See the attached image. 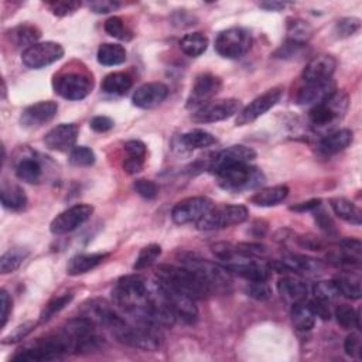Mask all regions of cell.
Instances as JSON below:
<instances>
[{
  "label": "cell",
  "mask_w": 362,
  "mask_h": 362,
  "mask_svg": "<svg viewBox=\"0 0 362 362\" xmlns=\"http://www.w3.org/2000/svg\"><path fill=\"white\" fill-rule=\"evenodd\" d=\"M348 95L342 91H335L324 102L314 105L309 112L310 125L313 131L323 138L335 132L337 125L348 110Z\"/></svg>",
  "instance_id": "6da1fadb"
},
{
  "label": "cell",
  "mask_w": 362,
  "mask_h": 362,
  "mask_svg": "<svg viewBox=\"0 0 362 362\" xmlns=\"http://www.w3.org/2000/svg\"><path fill=\"white\" fill-rule=\"evenodd\" d=\"M68 354H74L72 345L68 337L63 331H58L57 334H51L44 338H37L34 342L25 345L12 356V361L44 362L60 359Z\"/></svg>",
  "instance_id": "7a4b0ae2"
},
{
  "label": "cell",
  "mask_w": 362,
  "mask_h": 362,
  "mask_svg": "<svg viewBox=\"0 0 362 362\" xmlns=\"http://www.w3.org/2000/svg\"><path fill=\"white\" fill-rule=\"evenodd\" d=\"M156 279L162 285L180 292L193 300L207 299L212 293L201 279L184 266L159 265L156 269Z\"/></svg>",
  "instance_id": "3957f363"
},
{
  "label": "cell",
  "mask_w": 362,
  "mask_h": 362,
  "mask_svg": "<svg viewBox=\"0 0 362 362\" xmlns=\"http://www.w3.org/2000/svg\"><path fill=\"white\" fill-rule=\"evenodd\" d=\"M179 262L181 266L191 271L198 279H201L211 292L228 293L232 285L229 272L219 264L211 262L208 259H202L194 254L183 252L179 255Z\"/></svg>",
  "instance_id": "277c9868"
},
{
  "label": "cell",
  "mask_w": 362,
  "mask_h": 362,
  "mask_svg": "<svg viewBox=\"0 0 362 362\" xmlns=\"http://www.w3.org/2000/svg\"><path fill=\"white\" fill-rule=\"evenodd\" d=\"M218 186L229 193H243L259 188L266 181L261 169L250 163L238 164L215 174Z\"/></svg>",
  "instance_id": "5b68a950"
},
{
  "label": "cell",
  "mask_w": 362,
  "mask_h": 362,
  "mask_svg": "<svg viewBox=\"0 0 362 362\" xmlns=\"http://www.w3.org/2000/svg\"><path fill=\"white\" fill-rule=\"evenodd\" d=\"M156 328L157 327L145 323H138L135 325L125 321L122 325H119L112 331V335L119 342L132 348H138L142 351H156L160 348V335Z\"/></svg>",
  "instance_id": "8992f818"
},
{
  "label": "cell",
  "mask_w": 362,
  "mask_h": 362,
  "mask_svg": "<svg viewBox=\"0 0 362 362\" xmlns=\"http://www.w3.org/2000/svg\"><path fill=\"white\" fill-rule=\"evenodd\" d=\"M250 211L244 205H216L212 207L198 222L197 228L201 231L225 229L239 225L248 219Z\"/></svg>",
  "instance_id": "52a82bcc"
},
{
  "label": "cell",
  "mask_w": 362,
  "mask_h": 362,
  "mask_svg": "<svg viewBox=\"0 0 362 362\" xmlns=\"http://www.w3.org/2000/svg\"><path fill=\"white\" fill-rule=\"evenodd\" d=\"M252 46V36L247 29L231 27L221 32L215 39L216 53L228 60L244 57Z\"/></svg>",
  "instance_id": "ba28073f"
},
{
  "label": "cell",
  "mask_w": 362,
  "mask_h": 362,
  "mask_svg": "<svg viewBox=\"0 0 362 362\" xmlns=\"http://www.w3.org/2000/svg\"><path fill=\"white\" fill-rule=\"evenodd\" d=\"M54 91L68 101H81L93 89V79L86 72L68 71L56 75L53 82Z\"/></svg>",
  "instance_id": "9c48e42d"
},
{
  "label": "cell",
  "mask_w": 362,
  "mask_h": 362,
  "mask_svg": "<svg viewBox=\"0 0 362 362\" xmlns=\"http://www.w3.org/2000/svg\"><path fill=\"white\" fill-rule=\"evenodd\" d=\"M236 251V250H235ZM229 273L238 275L248 282L268 280L271 278V268L265 264L257 261L255 258H248L235 252L232 258L221 264Z\"/></svg>",
  "instance_id": "30bf717a"
},
{
  "label": "cell",
  "mask_w": 362,
  "mask_h": 362,
  "mask_svg": "<svg viewBox=\"0 0 362 362\" xmlns=\"http://www.w3.org/2000/svg\"><path fill=\"white\" fill-rule=\"evenodd\" d=\"M81 311L82 316L91 320L96 327L108 328L110 332L127 321L122 314H119L117 310L103 299H93L86 302Z\"/></svg>",
  "instance_id": "8fae6325"
},
{
  "label": "cell",
  "mask_w": 362,
  "mask_h": 362,
  "mask_svg": "<svg viewBox=\"0 0 362 362\" xmlns=\"http://www.w3.org/2000/svg\"><path fill=\"white\" fill-rule=\"evenodd\" d=\"M240 110V101L228 98L211 101L201 108L195 109L191 115V119L195 124H215L221 120L229 119Z\"/></svg>",
  "instance_id": "7c38bea8"
},
{
  "label": "cell",
  "mask_w": 362,
  "mask_h": 362,
  "mask_svg": "<svg viewBox=\"0 0 362 362\" xmlns=\"http://www.w3.org/2000/svg\"><path fill=\"white\" fill-rule=\"evenodd\" d=\"M64 47L54 41L37 43L26 49L22 54V61L27 68L41 70L49 67L64 57Z\"/></svg>",
  "instance_id": "4fadbf2b"
},
{
  "label": "cell",
  "mask_w": 362,
  "mask_h": 362,
  "mask_svg": "<svg viewBox=\"0 0 362 362\" xmlns=\"http://www.w3.org/2000/svg\"><path fill=\"white\" fill-rule=\"evenodd\" d=\"M282 95H283L282 88H272L265 93H262L261 96L255 98L250 105H247L243 110L238 112L236 125L245 127L255 122L257 119H259L262 115H265L279 103V101L282 99Z\"/></svg>",
  "instance_id": "5bb4252c"
},
{
  "label": "cell",
  "mask_w": 362,
  "mask_h": 362,
  "mask_svg": "<svg viewBox=\"0 0 362 362\" xmlns=\"http://www.w3.org/2000/svg\"><path fill=\"white\" fill-rule=\"evenodd\" d=\"M212 207L214 202L207 197H188L173 207L172 218L177 225L197 224Z\"/></svg>",
  "instance_id": "9a60e30c"
},
{
  "label": "cell",
  "mask_w": 362,
  "mask_h": 362,
  "mask_svg": "<svg viewBox=\"0 0 362 362\" xmlns=\"http://www.w3.org/2000/svg\"><path fill=\"white\" fill-rule=\"evenodd\" d=\"M271 271L278 273H296V275H317L323 272L324 265L321 261L297 254L285 255L279 261H273L269 264Z\"/></svg>",
  "instance_id": "2e32d148"
},
{
  "label": "cell",
  "mask_w": 362,
  "mask_h": 362,
  "mask_svg": "<svg viewBox=\"0 0 362 362\" xmlns=\"http://www.w3.org/2000/svg\"><path fill=\"white\" fill-rule=\"evenodd\" d=\"M257 159V152L248 146L244 145H235L229 146L219 153H216L208 166V170L212 174H218L222 170H226L229 167L238 166V164H245L251 163Z\"/></svg>",
  "instance_id": "e0dca14e"
},
{
  "label": "cell",
  "mask_w": 362,
  "mask_h": 362,
  "mask_svg": "<svg viewBox=\"0 0 362 362\" xmlns=\"http://www.w3.org/2000/svg\"><path fill=\"white\" fill-rule=\"evenodd\" d=\"M93 212V207L88 204H75L58 214L50 224V231L54 235H64L75 231L86 222Z\"/></svg>",
  "instance_id": "ac0fdd59"
},
{
  "label": "cell",
  "mask_w": 362,
  "mask_h": 362,
  "mask_svg": "<svg viewBox=\"0 0 362 362\" xmlns=\"http://www.w3.org/2000/svg\"><path fill=\"white\" fill-rule=\"evenodd\" d=\"M221 88H222L221 78H218L209 72L200 74L195 78V82L193 85L187 106L194 110L201 108L202 105L211 102V99L221 91Z\"/></svg>",
  "instance_id": "d6986e66"
},
{
  "label": "cell",
  "mask_w": 362,
  "mask_h": 362,
  "mask_svg": "<svg viewBox=\"0 0 362 362\" xmlns=\"http://www.w3.org/2000/svg\"><path fill=\"white\" fill-rule=\"evenodd\" d=\"M160 286L163 289L164 299H166L169 307L173 310L176 318H180L186 324H194L198 318V310L194 304V300L180 292H176V290L162 285V283H160Z\"/></svg>",
  "instance_id": "ffe728a7"
},
{
  "label": "cell",
  "mask_w": 362,
  "mask_h": 362,
  "mask_svg": "<svg viewBox=\"0 0 362 362\" xmlns=\"http://www.w3.org/2000/svg\"><path fill=\"white\" fill-rule=\"evenodd\" d=\"M57 112H58V105L54 101H41L27 106L23 110L20 116V124L27 129L40 128L49 124L50 120H53Z\"/></svg>",
  "instance_id": "44dd1931"
},
{
  "label": "cell",
  "mask_w": 362,
  "mask_h": 362,
  "mask_svg": "<svg viewBox=\"0 0 362 362\" xmlns=\"http://www.w3.org/2000/svg\"><path fill=\"white\" fill-rule=\"evenodd\" d=\"M335 91L337 85L332 78L317 82H306V85L297 92L296 102L303 106H314L328 99Z\"/></svg>",
  "instance_id": "7402d4cb"
},
{
  "label": "cell",
  "mask_w": 362,
  "mask_h": 362,
  "mask_svg": "<svg viewBox=\"0 0 362 362\" xmlns=\"http://www.w3.org/2000/svg\"><path fill=\"white\" fill-rule=\"evenodd\" d=\"M79 128L75 124H61L53 128L44 138V143L50 150L70 152L75 148Z\"/></svg>",
  "instance_id": "603a6c76"
},
{
  "label": "cell",
  "mask_w": 362,
  "mask_h": 362,
  "mask_svg": "<svg viewBox=\"0 0 362 362\" xmlns=\"http://www.w3.org/2000/svg\"><path fill=\"white\" fill-rule=\"evenodd\" d=\"M169 96V88L163 82H148L141 85L134 96V105L141 109H153Z\"/></svg>",
  "instance_id": "cb8c5ba5"
},
{
  "label": "cell",
  "mask_w": 362,
  "mask_h": 362,
  "mask_svg": "<svg viewBox=\"0 0 362 362\" xmlns=\"http://www.w3.org/2000/svg\"><path fill=\"white\" fill-rule=\"evenodd\" d=\"M337 68V60L330 54H320L314 57L303 71L304 82L324 81L332 77Z\"/></svg>",
  "instance_id": "d4e9b609"
},
{
  "label": "cell",
  "mask_w": 362,
  "mask_h": 362,
  "mask_svg": "<svg viewBox=\"0 0 362 362\" xmlns=\"http://www.w3.org/2000/svg\"><path fill=\"white\" fill-rule=\"evenodd\" d=\"M16 176L29 184H37L43 179V166L39 159L29 152L27 155H22L16 160Z\"/></svg>",
  "instance_id": "484cf974"
},
{
  "label": "cell",
  "mask_w": 362,
  "mask_h": 362,
  "mask_svg": "<svg viewBox=\"0 0 362 362\" xmlns=\"http://www.w3.org/2000/svg\"><path fill=\"white\" fill-rule=\"evenodd\" d=\"M278 290L282 296V299L289 304V306H295L299 303L306 302L307 295H309V289L307 285L303 283L302 280L296 279V278H282L278 282Z\"/></svg>",
  "instance_id": "4316f807"
},
{
  "label": "cell",
  "mask_w": 362,
  "mask_h": 362,
  "mask_svg": "<svg viewBox=\"0 0 362 362\" xmlns=\"http://www.w3.org/2000/svg\"><path fill=\"white\" fill-rule=\"evenodd\" d=\"M354 141V134L349 129H340L324 136L318 143V150L325 155H337L345 150Z\"/></svg>",
  "instance_id": "83f0119b"
},
{
  "label": "cell",
  "mask_w": 362,
  "mask_h": 362,
  "mask_svg": "<svg viewBox=\"0 0 362 362\" xmlns=\"http://www.w3.org/2000/svg\"><path fill=\"white\" fill-rule=\"evenodd\" d=\"M109 257V254H82L77 255L70 259L67 265V275L70 276H79L84 273L91 272L92 269L98 268L105 259Z\"/></svg>",
  "instance_id": "f1b7e54d"
},
{
  "label": "cell",
  "mask_w": 362,
  "mask_h": 362,
  "mask_svg": "<svg viewBox=\"0 0 362 362\" xmlns=\"http://www.w3.org/2000/svg\"><path fill=\"white\" fill-rule=\"evenodd\" d=\"M0 197H2L4 207L11 211H22L27 205V195L25 190L19 184H15L11 181L2 183Z\"/></svg>",
  "instance_id": "f546056e"
},
{
  "label": "cell",
  "mask_w": 362,
  "mask_h": 362,
  "mask_svg": "<svg viewBox=\"0 0 362 362\" xmlns=\"http://www.w3.org/2000/svg\"><path fill=\"white\" fill-rule=\"evenodd\" d=\"M334 283L340 292V296H344L349 300H359L362 296L361 290V278L355 272H342L335 276Z\"/></svg>",
  "instance_id": "4dcf8cb0"
},
{
  "label": "cell",
  "mask_w": 362,
  "mask_h": 362,
  "mask_svg": "<svg viewBox=\"0 0 362 362\" xmlns=\"http://www.w3.org/2000/svg\"><path fill=\"white\" fill-rule=\"evenodd\" d=\"M330 207L334 211V214L345 222L356 226L362 224V212L352 201L344 197H334L330 198Z\"/></svg>",
  "instance_id": "1f68e13d"
},
{
  "label": "cell",
  "mask_w": 362,
  "mask_h": 362,
  "mask_svg": "<svg viewBox=\"0 0 362 362\" xmlns=\"http://www.w3.org/2000/svg\"><path fill=\"white\" fill-rule=\"evenodd\" d=\"M289 195V187L279 184L273 187L261 188L251 197V202L258 207H273L285 201Z\"/></svg>",
  "instance_id": "d6a6232c"
},
{
  "label": "cell",
  "mask_w": 362,
  "mask_h": 362,
  "mask_svg": "<svg viewBox=\"0 0 362 362\" xmlns=\"http://www.w3.org/2000/svg\"><path fill=\"white\" fill-rule=\"evenodd\" d=\"M8 37L15 47H32L41 39V32L39 27L32 25H20L8 32Z\"/></svg>",
  "instance_id": "836d02e7"
},
{
  "label": "cell",
  "mask_w": 362,
  "mask_h": 362,
  "mask_svg": "<svg viewBox=\"0 0 362 362\" xmlns=\"http://www.w3.org/2000/svg\"><path fill=\"white\" fill-rule=\"evenodd\" d=\"M96 58H98V63L105 67L120 65L127 61V50L120 44L105 43L98 49Z\"/></svg>",
  "instance_id": "e575fe53"
},
{
  "label": "cell",
  "mask_w": 362,
  "mask_h": 362,
  "mask_svg": "<svg viewBox=\"0 0 362 362\" xmlns=\"http://www.w3.org/2000/svg\"><path fill=\"white\" fill-rule=\"evenodd\" d=\"M134 85L131 75L125 72H112L108 74L102 81V91L112 95H124Z\"/></svg>",
  "instance_id": "d590c367"
},
{
  "label": "cell",
  "mask_w": 362,
  "mask_h": 362,
  "mask_svg": "<svg viewBox=\"0 0 362 362\" xmlns=\"http://www.w3.org/2000/svg\"><path fill=\"white\" fill-rule=\"evenodd\" d=\"M215 136H212L209 132L202 131V129H193L184 135H181L180 138V145L191 152V150H198V149H205L211 145H214Z\"/></svg>",
  "instance_id": "8d00e7d4"
},
{
  "label": "cell",
  "mask_w": 362,
  "mask_h": 362,
  "mask_svg": "<svg viewBox=\"0 0 362 362\" xmlns=\"http://www.w3.org/2000/svg\"><path fill=\"white\" fill-rule=\"evenodd\" d=\"M30 251L26 248H11L0 258V272L2 275H9L16 272L23 262L29 258Z\"/></svg>",
  "instance_id": "74e56055"
},
{
  "label": "cell",
  "mask_w": 362,
  "mask_h": 362,
  "mask_svg": "<svg viewBox=\"0 0 362 362\" xmlns=\"http://www.w3.org/2000/svg\"><path fill=\"white\" fill-rule=\"evenodd\" d=\"M313 32H314L313 26L302 19L287 20V41L306 46V43L313 36Z\"/></svg>",
  "instance_id": "f35d334b"
},
{
  "label": "cell",
  "mask_w": 362,
  "mask_h": 362,
  "mask_svg": "<svg viewBox=\"0 0 362 362\" xmlns=\"http://www.w3.org/2000/svg\"><path fill=\"white\" fill-rule=\"evenodd\" d=\"M180 49L188 57H193V58L200 57L208 49V39L202 33L186 34L180 40Z\"/></svg>",
  "instance_id": "ab89813d"
},
{
  "label": "cell",
  "mask_w": 362,
  "mask_h": 362,
  "mask_svg": "<svg viewBox=\"0 0 362 362\" xmlns=\"http://www.w3.org/2000/svg\"><path fill=\"white\" fill-rule=\"evenodd\" d=\"M292 321L299 331H310L314 327L316 316L306 302L292 306Z\"/></svg>",
  "instance_id": "60d3db41"
},
{
  "label": "cell",
  "mask_w": 362,
  "mask_h": 362,
  "mask_svg": "<svg viewBox=\"0 0 362 362\" xmlns=\"http://www.w3.org/2000/svg\"><path fill=\"white\" fill-rule=\"evenodd\" d=\"M334 317L337 320V323L344 328V330H351L354 327H356L358 330H361V316H359V310H354L351 306L348 304H340L335 311H334Z\"/></svg>",
  "instance_id": "b9f144b4"
},
{
  "label": "cell",
  "mask_w": 362,
  "mask_h": 362,
  "mask_svg": "<svg viewBox=\"0 0 362 362\" xmlns=\"http://www.w3.org/2000/svg\"><path fill=\"white\" fill-rule=\"evenodd\" d=\"M72 299H74V295L67 293V295H63V296H58V297H54L53 300H50L46 304V307L43 309L39 323L44 324V323L50 321L57 313H60L65 306H68L72 302Z\"/></svg>",
  "instance_id": "7bdbcfd3"
},
{
  "label": "cell",
  "mask_w": 362,
  "mask_h": 362,
  "mask_svg": "<svg viewBox=\"0 0 362 362\" xmlns=\"http://www.w3.org/2000/svg\"><path fill=\"white\" fill-rule=\"evenodd\" d=\"M160 255H162V247L160 245L150 244V245L145 247L139 252V255L136 258V262L134 265V269L139 272V271H143V269L152 266L160 258Z\"/></svg>",
  "instance_id": "ee69618b"
},
{
  "label": "cell",
  "mask_w": 362,
  "mask_h": 362,
  "mask_svg": "<svg viewBox=\"0 0 362 362\" xmlns=\"http://www.w3.org/2000/svg\"><path fill=\"white\" fill-rule=\"evenodd\" d=\"M314 299L318 302H324L331 304L337 297H340V292L334 283V280H321L314 283L313 286Z\"/></svg>",
  "instance_id": "f6af8a7d"
},
{
  "label": "cell",
  "mask_w": 362,
  "mask_h": 362,
  "mask_svg": "<svg viewBox=\"0 0 362 362\" xmlns=\"http://www.w3.org/2000/svg\"><path fill=\"white\" fill-rule=\"evenodd\" d=\"M103 29H105V32H106L110 37H113V39L125 40V41H128V40L132 39L131 30L127 29L124 20L120 19V18H117V16H113V18L108 19V20L105 22Z\"/></svg>",
  "instance_id": "bcb514c9"
},
{
  "label": "cell",
  "mask_w": 362,
  "mask_h": 362,
  "mask_svg": "<svg viewBox=\"0 0 362 362\" xmlns=\"http://www.w3.org/2000/svg\"><path fill=\"white\" fill-rule=\"evenodd\" d=\"M96 157L92 149L86 146H77L70 153V163L77 167H89L95 163Z\"/></svg>",
  "instance_id": "7dc6e473"
},
{
  "label": "cell",
  "mask_w": 362,
  "mask_h": 362,
  "mask_svg": "<svg viewBox=\"0 0 362 362\" xmlns=\"http://www.w3.org/2000/svg\"><path fill=\"white\" fill-rule=\"evenodd\" d=\"M247 293L250 297H252L258 302H266L272 297V287L269 286L268 280L250 282V285L247 287Z\"/></svg>",
  "instance_id": "c3c4849f"
},
{
  "label": "cell",
  "mask_w": 362,
  "mask_h": 362,
  "mask_svg": "<svg viewBox=\"0 0 362 362\" xmlns=\"http://www.w3.org/2000/svg\"><path fill=\"white\" fill-rule=\"evenodd\" d=\"M37 323L36 321H25L23 324L18 325L11 334H8L5 338H4V344H16V342H20L23 341L27 335H30L34 328H36Z\"/></svg>",
  "instance_id": "681fc988"
},
{
  "label": "cell",
  "mask_w": 362,
  "mask_h": 362,
  "mask_svg": "<svg viewBox=\"0 0 362 362\" xmlns=\"http://www.w3.org/2000/svg\"><path fill=\"white\" fill-rule=\"evenodd\" d=\"M235 250L238 254L248 257V258H265L268 254V248L262 244H254V243H243L235 245Z\"/></svg>",
  "instance_id": "f907efd6"
},
{
  "label": "cell",
  "mask_w": 362,
  "mask_h": 362,
  "mask_svg": "<svg viewBox=\"0 0 362 362\" xmlns=\"http://www.w3.org/2000/svg\"><path fill=\"white\" fill-rule=\"evenodd\" d=\"M361 29V20L356 18H345L341 19L337 26H335V32L338 34L340 39H345L349 37L352 34H355L358 30Z\"/></svg>",
  "instance_id": "816d5d0a"
},
{
  "label": "cell",
  "mask_w": 362,
  "mask_h": 362,
  "mask_svg": "<svg viewBox=\"0 0 362 362\" xmlns=\"http://www.w3.org/2000/svg\"><path fill=\"white\" fill-rule=\"evenodd\" d=\"M135 191L143 197L145 200H155L159 195V187L155 181L146 180V179H139L134 184Z\"/></svg>",
  "instance_id": "f5cc1de1"
},
{
  "label": "cell",
  "mask_w": 362,
  "mask_h": 362,
  "mask_svg": "<svg viewBox=\"0 0 362 362\" xmlns=\"http://www.w3.org/2000/svg\"><path fill=\"white\" fill-rule=\"evenodd\" d=\"M49 8L54 16L65 18L75 13L81 8V4L79 2H51L49 4Z\"/></svg>",
  "instance_id": "db71d44e"
},
{
  "label": "cell",
  "mask_w": 362,
  "mask_h": 362,
  "mask_svg": "<svg viewBox=\"0 0 362 362\" xmlns=\"http://www.w3.org/2000/svg\"><path fill=\"white\" fill-rule=\"evenodd\" d=\"M125 152L128 155L127 159H132V160H139V162H145L146 159V145L141 141H129L125 143Z\"/></svg>",
  "instance_id": "11a10c76"
},
{
  "label": "cell",
  "mask_w": 362,
  "mask_h": 362,
  "mask_svg": "<svg viewBox=\"0 0 362 362\" xmlns=\"http://www.w3.org/2000/svg\"><path fill=\"white\" fill-rule=\"evenodd\" d=\"M344 351L351 358H361L362 352V344H361V335L358 332H351L344 342Z\"/></svg>",
  "instance_id": "9f6ffc18"
},
{
  "label": "cell",
  "mask_w": 362,
  "mask_h": 362,
  "mask_svg": "<svg viewBox=\"0 0 362 362\" xmlns=\"http://www.w3.org/2000/svg\"><path fill=\"white\" fill-rule=\"evenodd\" d=\"M296 243L302 248H306V250H310V251H323L324 250V243H323V240L318 236L313 235V233L297 236L296 238Z\"/></svg>",
  "instance_id": "6f0895ef"
},
{
  "label": "cell",
  "mask_w": 362,
  "mask_h": 362,
  "mask_svg": "<svg viewBox=\"0 0 362 362\" xmlns=\"http://www.w3.org/2000/svg\"><path fill=\"white\" fill-rule=\"evenodd\" d=\"M89 127H91V129H92L93 132H96V134H105V132H109L110 129H113L115 122H113V120H112L110 117H108V116H95V117L91 120Z\"/></svg>",
  "instance_id": "680465c9"
},
{
  "label": "cell",
  "mask_w": 362,
  "mask_h": 362,
  "mask_svg": "<svg viewBox=\"0 0 362 362\" xmlns=\"http://www.w3.org/2000/svg\"><path fill=\"white\" fill-rule=\"evenodd\" d=\"M0 307H2V327H5L13 309V300L5 289L0 292Z\"/></svg>",
  "instance_id": "91938a15"
},
{
  "label": "cell",
  "mask_w": 362,
  "mask_h": 362,
  "mask_svg": "<svg viewBox=\"0 0 362 362\" xmlns=\"http://www.w3.org/2000/svg\"><path fill=\"white\" fill-rule=\"evenodd\" d=\"M314 218H316L317 225H318L324 232H327L328 235L337 232L334 221L331 219V216H330L325 211H323V209H321V211H317L316 215H314Z\"/></svg>",
  "instance_id": "94428289"
},
{
  "label": "cell",
  "mask_w": 362,
  "mask_h": 362,
  "mask_svg": "<svg viewBox=\"0 0 362 362\" xmlns=\"http://www.w3.org/2000/svg\"><path fill=\"white\" fill-rule=\"evenodd\" d=\"M311 311L314 313L316 317H320L321 320H330L331 318V309H330V304L328 303H324V302H318L316 299H313L310 303H309Z\"/></svg>",
  "instance_id": "6125c7cd"
},
{
  "label": "cell",
  "mask_w": 362,
  "mask_h": 362,
  "mask_svg": "<svg viewBox=\"0 0 362 362\" xmlns=\"http://www.w3.org/2000/svg\"><path fill=\"white\" fill-rule=\"evenodd\" d=\"M119 6L120 5L117 2H109V0H102V2H92V4H89V9L93 13H98V15L110 13V12L116 11Z\"/></svg>",
  "instance_id": "be15d7a7"
},
{
  "label": "cell",
  "mask_w": 362,
  "mask_h": 362,
  "mask_svg": "<svg viewBox=\"0 0 362 362\" xmlns=\"http://www.w3.org/2000/svg\"><path fill=\"white\" fill-rule=\"evenodd\" d=\"M320 204H321V200L320 198H314V200H309V201H304V202H299V204L290 207V209L295 211V212L314 211V209L320 208Z\"/></svg>",
  "instance_id": "e7e4bbea"
},
{
  "label": "cell",
  "mask_w": 362,
  "mask_h": 362,
  "mask_svg": "<svg viewBox=\"0 0 362 362\" xmlns=\"http://www.w3.org/2000/svg\"><path fill=\"white\" fill-rule=\"evenodd\" d=\"M262 9L268 11V12H280L283 11L287 5L282 4V2H264L259 5Z\"/></svg>",
  "instance_id": "03108f58"
},
{
  "label": "cell",
  "mask_w": 362,
  "mask_h": 362,
  "mask_svg": "<svg viewBox=\"0 0 362 362\" xmlns=\"http://www.w3.org/2000/svg\"><path fill=\"white\" fill-rule=\"evenodd\" d=\"M257 229V232H254V235L257 236V238H262V236H265V233H266V231H268V224L266 222H264V221H257L255 224H254V226H252V231H255Z\"/></svg>",
  "instance_id": "003e7915"
}]
</instances>
